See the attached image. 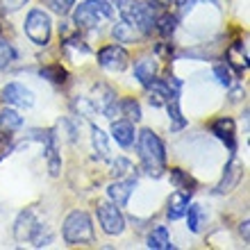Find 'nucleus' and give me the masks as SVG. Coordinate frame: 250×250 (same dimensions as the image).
<instances>
[{"mask_svg":"<svg viewBox=\"0 0 250 250\" xmlns=\"http://www.w3.org/2000/svg\"><path fill=\"white\" fill-rule=\"evenodd\" d=\"M137 148L139 159H141V168L146 175L150 178H162L166 171V148L164 141L155 134L152 130H141L137 134Z\"/></svg>","mask_w":250,"mask_h":250,"instance_id":"obj_1","label":"nucleus"},{"mask_svg":"<svg viewBox=\"0 0 250 250\" xmlns=\"http://www.w3.org/2000/svg\"><path fill=\"white\" fill-rule=\"evenodd\" d=\"M119 12L125 23H130L139 34H150L155 30V7L144 0H116Z\"/></svg>","mask_w":250,"mask_h":250,"instance_id":"obj_2","label":"nucleus"},{"mask_svg":"<svg viewBox=\"0 0 250 250\" xmlns=\"http://www.w3.org/2000/svg\"><path fill=\"white\" fill-rule=\"evenodd\" d=\"M109 19H114V7L107 0H84L80 7L73 9V23L80 30L100 27Z\"/></svg>","mask_w":250,"mask_h":250,"instance_id":"obj_3","label":"nucleus"},{"mask_svg":"<svg viewBox=\"0 0 250 250\" xmlns=\"http://www.w3.org/2000/svg\"><path fill=\"white\" fill-rule=\"evenodd\" d=\"M62 237L68 246H86L93 244V221L91 216L82 209L71 211L64 221Z\"/></svg>","mask_w":250,"mask_h":250,"instance_id":"obj_4","label":"nucleus"},{"mask_svg":"<svg viewBox=\"0 0 250 250\" xmlns=\"http://www.w3.org/2000/svg\"><path fill=\"white\" fill-rule=\"evenodd\" d=\"M23 30L34 46H48L50 34H53V21L43 9H30L25 23H23Z\"/></svg>","mask_w":250,"mask_h":250,"instance_id":"obj_5","label":"nucleus"},{"mask_svg":"<svg viewBox=\"0 0 250 250\" xmlns=\"http://www.w3.org/2000/svg\"><path fill=\"white\" fill-rule=\"evenodd\" d=\"M96 216H98V223H100V228H103L105 234H109V237L123 234L125 218L114 203H100L98 207H96Z\"/></svg>","mask_w":250,"mask_h":250,"instance_id":"obj_6","label":"nucleus"},{"mask_svg":"<svg viewBox=\"0 0 250 250\" xmlns=\"http://www.w3.org/2000/svg\"><path fill=\"white\" fill-rule=\"evenodd\" d=\"M41 232H43V225L37 218L34 209L21 211L16 223H14V237H16V241H34Z\"/></svg>","mask_w":250,"mask_h":250,"instance_id":"obj_7","label":"nucleus"},{"mask_svg":"<svg viewBox=\"0 0 250 250\" xmlns=\"http://www.w3.org/2000/svg\"><path fill=\"white\" fill-rule=\"evenodd\" d=\"M98 64L112 73H121L130 64V55H127V50H125L123 46H119V43L105 46V48H100V53H98Z\"/></svg>","mask_w":250,"mask_h":250,"instance_id":"obj_8","label":"nucleus"},{"mask_svg":"<svg viewBox=\"0 0 250 250\" xmlns=\"http://www.w3.org/2000/svg\"><path fill=\"white\" fill-rule=\"evenodd\" d=\"M209 130H211V134H214L218 141H223V144L228 146L230 155L237 152V125H234V121H232L230 116L216 119L214 123L209 125Z\"/></svg>","mask_w":250,"mask_h":250,"instance_id":"obj_9","label":"nucleus"},{"mask_svg":"<svg viewBox=\"0 0 250 250\" xmlns=\"http://www.w3.org/2000/svg\"><path fill=\"white\" fill-rule=\"evenodd\" d=\"M2 103L12 107H23V109H30L34 105V93L27 89V86L19 84V82H9V84L2 89Z\"/></svg>","mask_w":250,"mask_h":250,"instance_id":"obj_10","label":"nucleus"},{"mask_svg":"<svg viewBox=\"0 0 250 250\" xmlns=\"http://www.w3.org/2000/svg\"><path fill=\"white\" fill-rule=\"evenodd\" d=\"M43 150H46V162H48V171L53 178H57L62 171V157H60V148H57V134L53 130H48L43 137Z\"/></svg>","mask_w":250,"mask_h":250,"instance_id":"obj_11","label":"nucleus"},{"mask_svg":"<svg viewBox=\"0 0 250 250\" xmlns=\"http://www.w3.org/2000/svg\"><path fill=\"white\" fill-rule=\"evenodd\" d=\"M241 178H244V166L239 164L237 159H234V155H232L230 164L225 166L223 180L218 182V187L214 189V193H218V196H223V193H230V191L239 185V180H241Z\"/></svg>","mask_w":250,"mask_h":250,"instance_id":"obj_12","label":"nucleus"},{"mask_svg":"<svg viewBox=\"0 0 250 250\" xmlns=\"http://www.w3.org/2000/svg\"><path fill=\"white\" fill-rule=\"evenodd\" d=\"M134 187H137V180H132V178L116 180L114 185L107 187V196H109V200H112L116 207H125L132 196V191H134Z\"/></svg>","mask_w":250,"mask_h":250,"instance_id":"obj_13","label":"nucleus"},{"mask_svg":"<svg viewBox=\"0 0 250 250\" xmlns=\"http://www.w3.org/2000/svg\"><path fill=\"white\" fill-rule=\"evenodd\" d=\"M112 137L114 141L123 148H130L134 144V139H137V130H134V123L132 121H114L112 123Z\"/></svg>","mask_w":250,"mask_h":250,"instance_id":"obj_14","label":"nucleus"},{"mask_svg":"<svg viewBox=\"0 0 250 250\" xmlns=\"http://www.w3.org/2000/svg\"><path fill=\"white\" fill-rule=\"evenodd\" d=\"M23 127V116L16 109L5 107L0 112V137H12L14 132H19Z\"/></svg>","mask_w":250,"mask_h":250,"instance_id":"obj_15","label":"nucleus"},{"mask_svg":"<svg viewBox=\"0 0 250 250\" xmlns=\"http://www.w3.org/2000/svg\"><path fill=\"white\" fill-rule=\"evenodd\" d=\"M191 203V193L187 191H175L171 198H168V209H166V216L171 221H178L187 214V207Z\"/></svg>","mask_w":250,"mask_h":250,"instance_id":"obj_16","label":"nucleus"},{"mask_svg":"<svg viewBox=\"0 0 250 250\" xmlns=\"http://www.w3.org/2000/svg\"><path fill=\"white\" fill-rule=\"evenodd\" d=\"M134 78L139 80L141 86H148L152 80L157 78V62L150 60V57H141L134 64Z\"/></svg>","mask_w":250,"mask_h":250,"instance_id":"obj_17","label":"nucleus"},{"mask_svg":"<svg viewBox=\"0 0 250 250\" xmlns=\"http://www.w3.org/2000/svg\"><path fill=\"white\" fill-rule=\"evenodd\" d=\"M228 64L234 68L237 73L248 71V53H246V46L241 41H234L230 48H228Z\"/></svg>","mask_w":250,"mask_h":250,"instance_id":"obj_18","label":"nucleus"},{"mask_svg":"<svg viewBox=\"0 0 250 250\" xmlns=\"http://www.w3.org/2000/svg\"><path fill=\"white\" fill-rule=\"evenodd\" d=\"M148 248L150 250H171L173 244H171V234L166 230L164 225H157L155 230L148 234Z\"/></svg>","mask_w":250,"mask_h":250,"instance_id":"obj_19","label":"nucleus"},{"mask_svg":"<svg viewBox=\"0 0 250 250\" xmlns=\"http://www.w3.org/2000/svg\"><path fill=\"white\" fill-rule=\"evenodd\" d=\"M39 75L48 82H53V84H66V80H68V71H66L62 64H46L39 68Z\"/></svg>","mask_w":250,"mask_h":250,"instance_id":"obj_20","label":"nucleus"},{"mask_svg":"<svg viewBox=\"0 0 250 250\" xmlns=\"http://www.w3.org/2000/svg\"><path fill=\"white\" fill-rule=\"evenodd\" d=\"M112 34H114V39H116V43H132V41L139 39V32L130 25V23H125V21L114 23Z\"/></svg>","mask_w":250,"mask_h":250,"instance_id":"obj_21","label":"nucleus"},{"mask_svg":"<svg viewBox=\"0 0 250 250\" xmlns=\"http://www.w3.org/2000/svg\"><path fill=\"white\" fill-rule=\"evenodd\" d=\"M171 182L175 189L187 191V193H193V191H196V180L191 178L187 171H182V168H171Z\"/></svg>","mask_w":250,"mask_h":250,"instance_id":"obj_22","label":"nucleus"},{"mask_svg":"<svg viewBox=\"0 0 250 250\" xmlns=\"http://www.w3.org/2000/svg\"><path fill=\"white\" fill-rule=\"evenodd\" d=\"M168 107V116H171V130L173 132H180L187 127V119L182 116V109H180V100L178 98H171L166 103Z\"/></svg>","mask_w":250,"mask_h":250,"instance_id":"obj_23","label":"nucleus"},{"mask_svg":"<svg viewBox=\"0 0 250 250\" xmlns=\"http://www.w3.org/2000/svg\"><path fill=\"white\" fill-rule=\"evenodd\" d=\"M91 141H93V148H96V152H98L100 159L109 157V141H107V134L100 130L98 125H93L91 127Z\"/></svg>","mask_w":250,"mask_h":250,"instance_id":"obj_24","label":"nucleus"},{"mask_svg":"<svg viewBox=\"0 0 250 250\" xmlns=\"http://www.w3.org/2000/svg\"><path fill=\"white\" fill-rule=\"evenodd\" d=\"M175 27H178V19L171 16V14H162V16L155 19V30H157L162 37H166V39L175 32Z\"/></svg>","mask_w":250,"mask_h":250,"instance_id":"obj_25","label":"nucleus"},{"mask_svg":"<svg viewBox=\"0 0 250 250\" xmlns=\"http://www.w3.org/2000/svg\"><path fill=\"white\" fill-rule=\"evenodd\" d=\"M121 114L132 123H139L141 121V105L134 98H123L121 100Z\"/></svg>","mask_w":250,"mask_h":250,"instance_id":"obj_26","label":"nucleus"},{"mask_svg":"<svg viewBox=\"0 0 250 250\" xmlns=\"http://www.w3.org/2000/svg\"><path fill=\"white\" fill-rule=\"evenodd\" d=\"M187 228H189L191 232H200V223H203V216H205V211L200 205H191L187 207Z\"/></svg>","mask_w":250,"mask_h":250,"instance_id":"obj_27","label":"nucleus"},{"mask_svg":"<svg viewBox=\"0 0 250 250\" xmlns=\"http://www.w3.org/2000/svg\"><path fill=\"white\" fill-rule=\"evenodd\" d=\"M19 53H16V48L9 43V41L0 39V68H7V66H12L16 62Z\"/></svg>","mask_w":250,"mask_h":250,"instance_id":"obj_28","label":"nucleus"},{"mask_svg":"<svg viewBox=\"0 0 250 250\" xmlns=\"http://www.w3.org/2000/svg\"><path fill=\"white\" fill-rule=\"evenodd\" d=\"M46 7H50V12H55L57 16H66L71 14V9L75 7V0H43Z\"/></svg>","mask_w":250,"mask_h":250,"instance_id":"obj_29","label":"nucleus"},{"mask_svg":"<svg viewBox=\"0 0 250 250\" xmlns=\"http://www.w3.org/2000/svg\"><path fill=\"white\" fill-rule=\"evenodd\" d=\"M73 109L80 112V116H93L96 114V105L89 98H75L73 100Z\"/></svg>","mask_w":250,"mask_h":250,"instance_id":"obj_30","label":"nucleus"},{"mask_svg":"<svg viewBox=\"0 0 250 250\" xmlns=\"http://www.w3.org/2000/svg\"><path fill=\"white\" fill-rule=\"evenodd\" d=\"M214 75H216L218 82H221L223 86H232V84H234V78H232V73H230V68H228V66L216 64V66H214Z\"/></svg>","mask_w":250,"mask_h":250,"instance_id":"obj_31","label":"nucleus"},{"mask_svg":"<svg viewBox=\"0 0 250 250\" xmlns=\"http://www.w3.org/2000/svg\"><path fill=\"white\" fill-rule=\"evenodd\" d=\"M130 168H132L130 162H127L125 157H119L116 162H114V171H112V175H114V178H123L125 173L130 171Z\"/></svg>","mask_w":250,"mask_h":250,"instance_id":"obj_32","label":"nucleus"},{"mask_svg":"<svg viewBox=\"0 0 250 250\" xmlns=\"http://www.w3.org/2000/svg\"><path fill=\"white\" fill-rule=\"evenodd\" d=\"M196 2H209L211 7H218V0H180V14H187L189 9H193Z\"/></svg>","mask_w":250,"mask_h":250,"instance_id":"obj_33","label":"nucleus"},{"mask_svg":"<svg viewBox=\"0 0 250 250\" xmlns=\"http://www.w3.org/2000/svg\"><path fill=\"white\" fill-rule=\"evenodd\" d=\"M25 2H30V0H2V9L5 12H16L21 7H25Z\"/></svg>","mask_w":250,"mask_h":250,"instance_id":"obj_34","label":"nucleus"},{"mask_svg":"<svg viewBox=\"0 0 250 250\" xmlns=\"http://www.w3.org/2000/svg\"><path fill=\"white\" fill-rule=\"evenodd\" d=\"M248 221H244V223H241V228H239V232H241V237H244V241H246V244H248V241H250V234H248Z\"/></svg>","mask_w":250,"mask_h":250,"instance_id":"obj_35","label":"nucleus"},{"mask_svg":"<svg viewBox=\"0 0 250 250\" xmlns=\"http://www.w3.org/2000/svg\"><path fill=\"white\" fill-rule=\"evenodd\" d=\"M152 5H157V7H171L173 0H150Z\"/></svg>","mask_w":250,"mask_h":250,"instance_id":"obj_36","label":"nucleus"},{"mask_svg":"<svg viewBox=\"0 0 250 250\" xmlns=\"http://www.w3.org/2000/svg\"><path fill=\"white\" fill-rule=\"evenodd\" d=\"M0 12H5V9H2V0H0Z\"/></svg>","mask_w":250,"mask_h":250,"instance_id":"obj_37","label":"nucleus"},{"mask_svg":"<svg viewBox=\"0 0 250 250\" xmlns=\"http://www.w3.org/2000/svg\"><path fill=\"white\" fill-rule=\"evenodd\" d=\"M0 34H2V25H0Z\"/></svg>","mask_w":250,"mask_h":250,"instance_id":"obj_38","label":"nucleus"}]
</instances>
